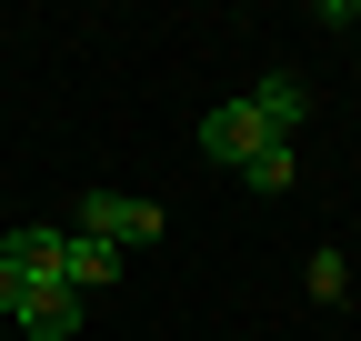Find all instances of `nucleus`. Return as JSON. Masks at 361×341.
I'll return each instance as SVG.
<instances>
[{
    "label": "nucleus",
    "instance_id": "obj_1",
    "mask_svg": "<svg viewBox=\"0 0 361 341\" xmlns=\"http://www.w3.org/2000/svg\"><path fill=\"white\" fill-rule=\"evenodd\" d=\"M71 231H80V241H111V251H151L171 221H161V201H141V191H80Z\"/></svg>",
    "mask_w": 361,
    "mask_h": 341
},
{
    "label": "nucleus",
    "instance_id": "obj_2",
    "mask_svg": "<svg viewBox=\"0 0 361 341\" xmlns=\"http://www.w3.org/2000/svg\"><path fill=\"white\" fill-rule=\"evenodd\" d=\"M11 321H20L30 341H80V291H71V281H30Z\"/></svg>",
    "mask_w": 361,
    "mask_h": 341
},
{
    "label": "nucleus",
    "instance_id": "obj_3",
    "mask_svg": "<svg viewBox=\"0 0 361 341\" xmlns=\"http://www.w3.org/2000/svg\"><path fill=\"white\" fill-rule=\"evenodd\" d=\"M261 141H271V131L251 120V101H221V111L201 120V161H221V170H241V161H251Z\"/></svg>",
    "mask_w": 361,
    "mask_h": 341
},
{
    "label": "nucleus",
    "instance_id": "obj_4",
    "mask_svg": "<svg viewBox=\"0 0 361 341\" xmlns=\"http://www.w3.org/2000/svg\"><path fill=\"white\" fill-rule=\"evenodd\" d=\"M301 111H311L301 80H291V70H261V91H251V120H261V131H271V141H291V131H301Z\"/></svg>",
    "mask_w": 361,
    "mask_h": 341
},
{
    "label": "nucleus",
    "instance_id": "obj_5",
    "mask_svg": "<svg viewBox=\"0 0 361 341\" xmlns=\"http://www.w3.org/2000/svg\"><path fill=\"white\" fill-rule=\"evenodd\" d=\"M121 271H130V251H111V241H80V231L61 241V281H71V291H101V281H121Z\"/></svg>",
    "mask_w": 361,
    "mask_h": 341
},
{
    "label": "nucleus",
    "instance_id": "obj_6",
    "mask_svg": "<svg viewBox=\"0 0 361 341\" xmlns=\"http://www.w3.org/2000/svg\"><path fill=\"white\" fill-rule=\"evenodd\" d=\"M241 181H251V191H291V181H301V151H291V141H261V151L241 161Z\"/></svg>",
    "mask_w": 361,
    "mask_h": 341
},
{
    "label": "nucleus",
    "instance_id": "obj_7",
    "mask_svg": "<svg viewBox=\"0 0 361 341\" xmlns=\"http://www.w3.org/2000/svg\"><path fill=\"white\" fill-rule=\"evenodd\" d=\"M341 291H351V261L341 251H311V302H341Z\"/></svg>",
    "mask_w": 361,
    "mask_h": 341
},
{
    "label": "nucleus",
    "instance_id": "obj_8",
    "mask_svg": "<svg viewBox=\"0 0 361 341\" xmlns=\"http://www.w3.org/2000/svg\"><path fill=\"white\" fill-rule=\"evenodd\" d=\"M20 291H30V271H20V261H0V311H20Z\"/></svg>",
    "mask_w": 361,
    "mask_h": 341
},
{
    "label": "nucleus",
    "instance_id": "obj_9",
    "mask_svg": "<svg viewBox=\"0 0 361 341\" xmlns=\"http://www.w3.org/2000/svg\"><path fill=\"white\" fill-rule=\"evenodd\" d=\"M0 261H11V221H0Z\"/></svg>",
    "mask_w": 361,
    "mask_h": 341
}]
</instances>
